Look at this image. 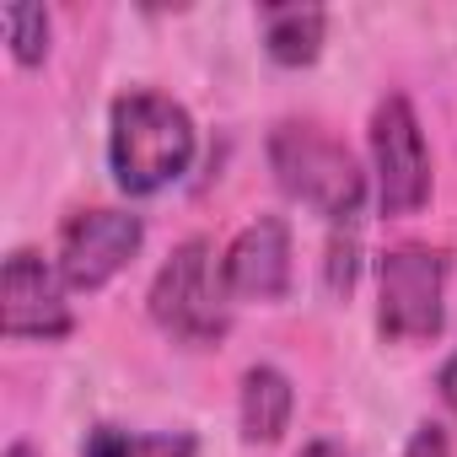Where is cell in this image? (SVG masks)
I'll use <instances>...</instances> for the list:
<instances>
[{
  "label": "cell",
  "mask_w": 457,
  "mask_h": 457,
  "mask_svg": "<svg viewBox=\"0 0 457 457\" xmlns=\"http://www.w3.org/2000/svg\"><path fill=\"white\" fill-rule=\"evenodd\" d=\"M108 162L124 194H156L194 162V119L162 92H129L108 119Z\"/></svg>",
  "instance_id": "obj_1"
},
{
  "label": "cell",
  "mask_w": 457,
  "mask_h": 457,
  "mask_svg": "<svg viewBox=\"0 0 457 457\" xmlns=\"http://www.w3.org/2000/svg\"><path fill=\"white\" fill-rule=\"evenodd\" d=\"M270 167L291 199L312 204L334 226H355L366 199V172L334 135H323L318 124H280L270 135Z\"/></svg>",
  "instance_id": "obj_2"
},
{
  "label": "cell",
  "mask_w": 457,
  "mask_h": 457,
  "mask_svg": "<svg viewBox=\"0 0 457 457\" xmlns=\"http://www.w3.org/2000/svg\"><path fill=\"white\" fill-rule=\"evenodd\" d=\"M151 318L162 334L183 339V345H215L226 339V280L220 264L210 259L204 237H188L151 280Z\"/></svg>",
  "instance_id": "obj_3"
},
{
  "label": "cell",
  "mask_w": 457,
  "mask_h": 457,
  "mask_svg": "<svg viewBox=\"0 0 457 457\" xmlns=\"http://www.w3.org/2000/svg\"><path fill=\"white\" fill-rule=\"evenodd\" d=\"M446 323V259L436 248L403 243L382 259L377 275V328L382 339L420 345L436 339Z\"/></svg>",
  "instance_id": "obj_4"
},
{
  "label": "cell",
  "mask_w": 457,
  "mask_h": 457,
  "mask_svg": "<svg viewBox=\"0 0 457 457\" xmlns=\"http://www.w3.org/2000/svg\"><path fill=\"white\" fill-rule=\"evenodd\" d=\"M371 167H377V204L382 215H414L430 199V151L409 97H382L371 113Z\"/></svg>",
  "instance_id": "obj_5"
},
{
  "label": "cell",
  "mask_w": 457,
  "mask_h": 457,
  "mask_svg": "<svg viewBox=\"0 0 457 457\" xmlns=\"http://www.w3.org/2000/svg\"><path fill=\"white\" fill-rule=\"evenodd\" d=\"M145 243V220L129 210H81L60 232V275L71 291H103Z\"/></svg>",
  "instance_id": "obj_6"
},
{
  "label": "cell",
  "mask_w": 457,
  "mask_h": 457,
  "mask_svg": "<svg viewBox=\"0 0 457 457\" xmlns=\"http://www.w3.org/2000/svg\"><path fill=\"white\" fill-rule=\"evenodd\" d=\"M65 275L33 248H17L0 275V323L12 339H65L71 334V302Z\"/></svg>",
  "instance_id": "obj_7"
},
{
  "label": "cell",
  "mask_w": 457,
  "mask_h": 457,
  "mask_svg": "<svg viewBox=\"0 0 457 457\" xmlns=\"http://www.w3.org/2000/svg\"><path fill=\"white\" fill-rule=\"evenodd\" d=\"M220 280L237 302H280L291 291V226L280 215L248 220L220 259Z\"/></svg>",
  "instance_id": "obj_8"
},
{
  "label": "cell",
  "mask_w": 457,
  "mask_h": 457,
  "mask_svg": "<svg viewBox=\"0 0 457 457\" xmlns=\"http://www.w3.org/2000/svg\"><path fill=\"white\" fill-rule=\"evenodd\" d=\"M291 409H296V393H291V377L280 366H248L243 371V441L253 446H270L280 441V430L291 425Z\"/></svg>",
  "instance_id": "obj_9"
},
{
  "label": "cell",
  "mask_w": 457,
  "mask_h": 457,
  "mask_svg": "<svg viewBox=\"0 0 457 457\" xmlns=\"http://www.w3.org/2000/svg\"><path fill=\"white\" fill-rule=\"evenodd\" d=\"M264 49L275 65H312L323 54V33H328V12L323 6H264Z\"/></svg>",
  "instance_id": "obj_10"
},
{
  "label": "cell",
  "mask_w": 457,
  "mask_h": 457,
  "mask_svg": "<svg viewBox=\"0 0 457 457\" xmlns=\"http://www.w3.org/2000/svg\"><path fill=\"white\" fill-rule=\"evenodd\" d=\"M194 436L188 430H156V436H135L119 425H92L81 441V457H194Z\"/></svg>",
  "instance_id": "obj_11"
},
{
  "label": "cell",
  "mask_w": 457,
  "mask_h": 457,
  "mask_svg": "<svg viewBox=\"0 0 457 457\" xmlns=\"http://www.w3.org/2000/svg\"><path fill=\"white\" fill-rule=\"evenodd\" d=\"M6 38H12V54L17 65H38L49 54V12L44 6H6Z\"/></svg>",
  "instance_id": "obj_12"
},
{
  "label": "cell",
  "mask_w": 457,
  "mask_h": 457,
  "mask_svg": "<svg viewBox=\"0 0 457 457\" xmlns=\"http://www.w3.org/2000/svg\"><path fill=\"white\" fill-rule=\"evenodd\" d=\"M328 286L345 296L350 286H355V232L350 237H334L328 243Z\"/></svg>",
  "instance_id": "obj_13"
},
{
  "label": "cell",
  "mask_w": 457,
  "mask_h": 457,
  "mask_svg": "<svg viewBox=\"0 0 457 457\" xmlns=\"http://www.w3.org/2000/svg\"><path fill=\"white\" fill-rule=\"evenodd\" d=\"M403 457H452V446H446V430H441V425H420V430L409 436Z\"/></svg>",
  "instance_id": "obj_14"
},
{
  "label": "cell",
  "mask_w": 457,
  "mask_h": 457,
  "mask_svg": "<svg viewBox=\"0 0 457 457\" xmlns=\"http://www.w3.org/2000/svg\"><path fill=\"white\" fill-rule=\"evenodd\" d=\"M436 387H441V398H446V409L457 414V355L441 366V377H436Z\"/></svg>",
  "instance_id": "obj_15"
},
{
  "label": "cell",
  "mask_w": 457,
  "mask_h": 457,
  "mask_svg": "<svg viewBox=\"0 0 457 457\" xmlns=\"http://www.w3.org/2000/svg\"><path fill=\"white\" fill-rule=\"evenodd\" d=\"M302 457H345V446H334V441H307Z\"/></svg>",
  "instance_id": "obj_16"
},
{
  "label": "cell",
  "mask_w": 457,
  "mask_h": 457,
  "mask_svg": "<svg viewBox=\"0 0 457 457\" xmlns=\"http://www.w3.org/2000/svg\"><path fill=\"white\" fill-rule=\"evenodd\" d=\"M6 457H38V452H33L28 441H12V446H6Z\"/></svg>",
  "instance_id": "obj_17"
}]
</instances>
